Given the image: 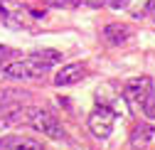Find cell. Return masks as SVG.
Segmentation results:
<instances>
[{
	"mask_svg": "<svg viewBox=\"0 0 155 150\" xmlns=\"http://www.w3.org/2000/svg\"><path fill=\"white\" fill-rule=\"evenodd\" d=\"M49 67L40 64L37 59L27 57V59H12L8 64H3V74L10 79H42Z\"/></svg>",
	"mask_w": 155,
	"mask_h": 150,
	"instance_id": "obj_1",
	"label": "cell"
},
{
	"mask_svg": "<svg viewBox=\"0 0 155 150\" xmlns=\"http://www.w3.org/2000/svg\"><path fill=\"white\" fill-rule=\"evenodd\" d=\"M113 123H116V111L106 103L96 106L91 113H89V130L96 135V138H108L113 133Z\"/></svg>",
	"mask_w": 155,
	"mask_h": 150,
	"instance_id": "obj_2",
	"label": "cell"
},
{
	"mask_svg": "<svg viewBox=\"0 0 155 150\" xmlns=\"http://www.w3.org/2000/svg\"><path fill=\"white\" fill-rule=\"evenodd\" d=\"M30 126H32L35 130H40V133H45L47 138H52V140H62V138H64V128H62V123L57 121V118L49 113V111L32 108Z\"/></svg>",
	"mask_w": 155,
	"mask_h": 150,
	"instance_id": "obj_3",
	"label": "cell"
},
{
	"mask_svg": "<svg viewBox=\"0 0 155 150\" xmlns=\"http://www.w3.org/2000/svg\"><path fill=\"white\" fill-rule=\"evenodd\" d=\"M148 96H153V79L150 77H135L123 89V99L130 106H143V101Z\"/></svg>",
	"mask_w": 155,
	"mask_h": 150,
	"instance_id": "obj_4",
	"label": "cell"
},
{
	"mask_svg": "<svg viewBox=\"0 0 155 150\" xmlns=\"http://www.w3.org/2000/svg\"><path fill=\"white\" fill-rule=\"evenodd\" d=\"M153 138H155V126L153 123H135L133 130H130V148L133 150H145Z\"/></svg>",
	"mask_w": 155,
	"mask_h": 150,
	"instance_id": "obj_5",
	"label": "cell"
},
{
	"mask_svg": "<svg viewBox=\"0 0 155 150\" xmlns=\"http://www.w3.org/2000/svg\"><path fill=\"white\" fill-rule=\"evenodd\" d=\"M84 77H86L84 64L76 62V64H67V67H62L59 74L54 77V84H57V86H74V84H79Z\"/></svg>",
	"mask_w": 155,
	"mask_h": 150,
	"instance_id": "obj_6",
	"label": "cell"
},
{
	"mask_svg": "<svg viewBox=\"0 0 155 150\" xmlns=\"http://www.w3.org/2000/svg\"><path fill=\"white\" fill-rule=\"evenodd\" d=\"M30 116H32V108H22V103L10 106V111L0 113V128H12V126H20V123H30Z\"/></svg>",
	"mask_w": 155,
	"mask_h": 150,
	"instance_id": "obj_7",
	"label": "cell"
},
{
	"mask_svg": "<svg viewBox=\"0 0 155 150\" xmlns=\"http://www.w3.org/2000/svg\"><path fill=\"white\" fill-rule=\"evenodd\" d=\"M0 150H45L42 143L27 135H5L0 138Z\"/></svg>",
	"mask_w": 155,
	"mask_h": 150,
	"instance_id": "obj_8",
	"label": "cell"
},
{
	"mask_svg": "<svg viewBox=\"0 0 155 150\" xmlns=\"http://www.w3.org/2000/svg\"><path fill=\"white\" fill-rule=\"evenodd\" d=\"M130 37V27L128 25H121V22H111V25H106L104 27V40L108 42V44H123L126 40Z\"/></svg>",
	"mask_w": 155,
	"mask_h": 150,
	"instance_id": "obj_9",
	"label": "cell"
},
{
	"mask_svg": "<svg viewBox=\"0 0 155 150\" xmlns=\"http://www.w3.org/2000/svg\"><path fill=\"white\" fill-rule=\"evenodd\" d=\"M25 101H27V91H22V89H3L0 91V106L3 108L20 106Z\"/></svg>",
	"mask_w": 155,
	"mask_h": 150,
	"instance_id": "obj_10",
	"label": "cell"
},
{
	"mask_svg": "<svg viewBox=\"0 0 155 150\" xmlns=\"http://www.w3.org/2000/svg\"><path fill=\"white\" fill-rule=\"evenodd\" d=\"M30 57L37 59L40 64H45V67H54V64L62 62V52H57V49H40V52H32Z\"/></svg>",
	"mask_w": 155,
	"mask_h": 150,
	"instance_id": "obj_11",
	"label": "cell"
},
{
	"mask_svg": "<svg viewBox=\"0 0 155 150\" xmlns=\"http://www.w3.org/2000/svg\"><path fill=\"white\" fill-rule=\"evenodd\" d=\"M140 108H143V113H145L150 121H155V96H148V99L143 101Z\"/></svg>",
	"mask_w": 155,
	"mask_h": 150,
	"instance_id": "obj_12",
	"label": "cell"
},
{
	"mask_svg": "<svg viewBox=\"0 0 155 150\" xmlns=\"http://www.w3.org/2000/svg\"><path fill=\"white\" fill-rule=\"evenodd\" d=\"M15 57H17V52H15L12 47H3V44H0V67L8 64V62L15 59Z\"/></svg>",
	"mask_w": 155,
	"mask_h": 150,
	"instance_id": "obj_13",
	"label": "cell"
},
{
	"mask_svg": "<svg viewBox=\"0 0 155 150\" xmlns=\"http://www.w3.org/2000/svg\"><path fill=\"white\" fill-rule=\"evenodd\" d=\"M52 5H57V8H76L79 0H52Z\"/></svg>",
	"mask_w": 155,
	"mask_h": 150,
	"instance_id": "obj_14",
	"label": "cell"
},
{
	"mask_svg": "<svg viewBox=\"0 0 155 150\" xmlns=\"http://www.w3.org/2000/svg\"><path fill=\"white\" fill-rule=\"evenodd\" d=\"M106 3H108L113 10H121V8H126V5L130 3V0H106Z\"/></svg>",
	"mask_w": 155,
	"mask_h": 150,
	"instance_id": "obj_15",
	"label": "cell"
},
{
	"mask_svg": "<svg viewBox=\"0 0 155 150\" xmlns=\"http://www.w3.org/2000/svg\"><path fill=\"white\" fill-rule=\"evenodd\" d=\"M5 17H8V12H5L3 8H0V20H5Z\"/></svg>",
	"mask_w": 155,
	"mask_h": 150,
	"instance_id": "obj_16",
	"label": "cell"
}]
</instances>
